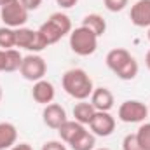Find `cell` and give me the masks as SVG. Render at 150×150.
Listing matches in <instances>:
<instances>
[{"label": "cell", "instance_id": "cell-2", "mask_svg": "<svg viewBox=\"0 0 150 150\" xmlns=\"http://www.w3.org/2000/svg\"><path fill=\"white\" fill-rule=\"evenodd\" d=\"M70 32H72V21L65 12L51 14L49 19L42 23L38 28V35L42 38V42L45 44V47L59 42L65 35H70Z\"/></svg>", "mask_w": 150, "mask_h": 150}, {"label": "cell", "instance_id": "cell-24", "mask_svg": "<svg viewBox=\"0 0 150 150\" xmlns=\"http://www.w3.org/2000/svg\"><path fill=\"white\" fill-rule=\"evenodd\" d=\"M122 150H143L138 143L136 134H126L122 140Z\"/></svg>", "mask_w": 150, "mask_h": 150}, {"label": "cell", "instance_id": "cell-11", "mask_svg": "<svg viewBox=\"0 0 150 150\" xmlns=\"http://www.w3.org/2000/svg\"><path fill=\"white\" fill-rule=\"evenodd\" d=\"M32 96H33V100H35L37 103L44 105V107H45V105H49V103H52V100H54V96H56L54 84H52V82H49V80H45V79L33 82Z\"/></svg>", "mask_w": 150, "mask_h": 150}, {"label": "cell", "instance_id": "cell-19", "mask_svg": "<svg viewBox=\"0 0 150 150\" xmlns=\"http://www.w3.org/2000/svg\"><path fill=\"white\" fill-rule=\"evenodd\" d=\"M5 52V68L4 72H16L21 68V63H23V56L18 49H7L4 51Z\"/></svg>", "mask_w": 150, "mask_h": 150}, {"label": "cell", "instance_id": "cell-16", "mask_svg": "<svg viewBox=\"0 0 150 150\" xmlns=\"http://www.w3.org/2000/svg\"><path fill=\"white\" fill-rule=\"evenodd\" d=\"M84 129H86L84 124H80V122H77V120H67V122L58 129V134H59V138H61L63 143L70 145L72 140H74L80 131H84Z\"/></svg>", "mask_w": 150, "mask_h": 150}, {"label": "cell", "instance_id": "cell-34", "mask_svg": "<svg viewBox=\"0 0 150 150\" xmlns=\"http://www.w3.org/2000/svg\"><path fill=\"white\" fill-rule=\"evenodd\" d=\"M147 35H149V40H150V28H149V33H147Z\"/></svg>", "mask_w": 150, "mask_h": 150}, {"label": "cell", "instance_id": "cell-25", "mask_svg": "<svg viewBox=\"0 0 150 150\" xmlns=\"http://www.w3.org/2000/svg\"><path fill=\"white\" fill-rule=\"evenodd\" d=\"M40 150H67L63 142H58V140H51V142H45L42 145Z\"/></svg>", "mask_w": 150, "mask_h": 150}, {"label": "cell", "instance_id": "cell-32", "mask_svg": "<svg viewBox=\"0 0 150 150\" xmlns=\"http://www.w3.org/2000/svg\"><path fill=\"white\" fill-rule=\"evenodd\" d=\"M0 101H2V87H0Z\"/></svg>", "mask_w": 150, "mask_h": 150}, {"label": "cell", "instance_id": "cell-1", "mask_svg": "<svg viewBox=\"0 0 150 150\" xmlns=\"http://www.w3.org/2000/svg\"><path fill=\"white\" fill-rule=\"evenodd\" d=\"M61 86H63V89L68 96H72L79 101H84V100L91 98V94L94 91L91 77L82 68L67 70L61 77Z\"/></svg>", "mask_w": 150, "mask_h": 150}, {"label": "cell", "instance_id": "cell-35", "mask_svg": "<svg viewBox=\"0 0 150 150\" xmlns=\"http://www.w3.org/2000/svg\"><path fill=\"white\" fill-rule=\"evenodd\" d=\"M149 113H150V107H149Z\"/></svg>", "mask_w": 150, "mask_h": 150}, {"label": "cell", "instance_id": "cell-7", "mask_svg": "<svg viewBox=\"0 0 150 150\" xmlns=\"http://www.w3.org/2000/svg\"><path fill=\"white\" fill-rule=\"evenodd\" d=\"M16 47L26 49L30 52H40L45 49V44L42 42V38L38 35V30H32V28H16Z\"/></svg>", "mask_w": 150, "mask_h": 150}, {"label": "cell", "instance_id": "cell-15", "mask_svg": "<svg viewBox=\"0 0 150 150\" xmlns=\"http://www.w3.org/2000/svg\"><path fill=\"white\" fill-rule=\"evenodd\" d=\"M18 129L11 122H0V150H7L16 145Z\"/></svg>", "mask_w": 150, "mask_h": 150}, {"label": "cell", "instance_id": "cell-30", "mask_svg": "<svg viewBox=\"0 0 150 150\" xmlns=\"http://www.w3.org/2000/svg\"><path fill=\"white\" fill-rule=\"evenodd\" d=\"M145 65H147V68L150 70V51L147 52V56H145Z\"/></svg>", "mask_w": 150, "mask_h": 150}, {"label": "cell", "instance_id": "cell-27", "mask_svg": "<svg viewBox=\"0 0 150 150\" xmlns=\"http://www.w3.org/2000/svg\"><path fill=\"white\" fill-rule=\"evenodd\" d=\"M79 0H56V4L61 7V9H72L74 5H77Z\"/></svg>", "mask_w": 150, "mask_h": 150}, {"label": "cell", "instance_id": "cell-29", "mask_svg": "<svg viewBox=\"0 0 150 150\" xmlns=\"http://www.w3.org/2000/svg\"><path fill=\"white\" fill-rule=\"evenodd\" d=\"M4 68H5V52L4 49H0V72H4Z\"/></svg>", "mask_w": 150, "mask_h": 150}, {"label": "cell", "instance_id": "cell-18", "mask_svg": "<svg viewBox=\"0 0 150 150\" xmlns=\"http://www.w3.org/2000/svg\"><path fill=\"white\" fill-rule=\"evenodd\" d=\"M94 145H96V136L91 131H87V129L80 131L70 143L72 150H93Z\"/></svg>", "mask_w": 150, "mask_h": 150}, {"label": "cell", "instance_id": "cell-17", "mask_svg": "<svg viewBox=\"0 0 150 150\" xmlns=\"http://www.w3.org/2000/svg\"><path fill=\"white\" fill-rule=\"evenodd\" d=\"M82 26L89 28L96 37H101V35L107 32V21L103 19V16H100V14H96V12L84 16V19H82Z\"/></svg>", "mask_w": 150, "mask_h": 150}, {"label": "cell", "instance_id": "cell-12", "mask_svg": "<svg viewBox=\"0 0 150 150\" xmlns=\"http://www.w3.org/2000/svg\"><path fill=\"white\" fill-rule=\"evenodd\" d=\"M91 103L98 112H110L113 108V94L108 87H94L91 94Z\"/></svg>", "mask_w": 150, "mask_h": 150}, {"label": "cell", "instance_id": "cell-13", "mask_svg": "<svg viewBox=\"0 0 150 150\" xmlns=\"http://www.w3.org/2000/svg\"><path fill=\"white\" fill-rule=\"evenodd\" d=\"M131 52L127 49H122V47H117V49H112L108 54H107V67L112 70L113 74H117L129 59H131Z\"/></svg>", "mask_w": 150, "mask_h": 150}, {"label": "cell", "instance_id": "cell-14", "mask_svg": "<svg viewBox=\"0 0 150 150\" xmlns=\"http://www.w3.org/2000/svg\"><path fill=\"white\" fill-rule=\"evenodd\" d=\"M98 112L94 107H93V103L91 101H79L77 105L74 107V117L77 122H80V124H84V126H87V124H91V120H93V117H94V113Z\"/></svg>", "mask_w": 150, "mask_h": 150}, {"label": "cell", "instance_id": "cell-21", "mask_svg": "<svg viewBox=\"0 0 150 150\" xmlns=\"http://www.w3.org/2000/svg\"><path fill=\"white\" fill-rule=\"evenodd\" d=\"M138 70H140V67H138V61L134 59V58H131L119 72H117V77L120 79V80H133L136 75H138Z\"/></svg>", "mask_w": 150, "mask_h": 150}, {"label": "cell", "instance_id": "cell-31", "mask_svg": "<svg viewBox=\"0 0 150 150\" xmlns=\"http://www.w3.org/2000/svg\"><path fill=\"white\" fill-rule=\"evenodd\" d=\"M7 2H9V0H0V7H2L4 4H7Z\"/></svg>", "mask_w": 150, "mask_h": 150}, {"label": "cell", "instance_id": "cell-6", "mask_svg": "<svg viewBox=\"0 0 150 150\" xmlns=\"http://www.w3.org/2000/svg\"><path fill=\"white\" fill-rule=\"evenodd\" d=\"M117 117L126 124H138L149 117V107L138 100H127L120 103L117 110Z\"/></svg>", "mask_w": 150, "mask_h": 150}, {"label": "cell", "instance_id": "cell-10", "mask_svg": "<svg viewBox=\"0 0 150 150\" xmlns=\"http://www.w3.org/2000/svg\"><path fill=\"white\" fill-rule=\"evenodd\" d=\"M131 23L138 28H150V0H136L129 12Z\"/></svg>", "mask_w": 150, "mask_h": 150}, {"label": "cell", "instance_id": "cell-28", "mask_svg": "<svg viewBox=\"0 0 150 150\" xmlns=\"http://www.w3.org/2000/svg\"><path fill=\"white\" fill-rule=\"evenodd\" d=\"M9 150H33V147L30 143H16V145H12Z\"/></svg>", "mask_w": 150, "mask_h": 150}, {"label": "cell", "instance_id": "cell-9", "mask_svg": "<svg viewBox=\"0 0 150 150\" xmlns=\"http://www.w3.org/2000/svg\"><path fill=\"white\" fill-rule=\"evenodd\" d=\"M42 119H44V124L51 129H59L68 119H67V110L58 105V103H49L44 107V112H42Z\"/></svg>", "mask_w": 150, "mask_h": 150}, {"label": "cell", "instance_id": "cell-26", "mask_svg": "<svg viewBox=\"0 0 150 150\" xmlns=\"http://www.w3.org/2000/svg\"><path fill=\"white\" fill-rule=\"evenodd\" d=\"M23 4V7L30 12V11H37L38 7L42 5V0H19Z\"/></svg>", "mask_w": 150, "mask_h": 150}, {"label": "cell", "instance_id": "cell-20", "mask_svg": "<svg viewBox=\"0 0 150 150\" xmlns=\"http://www.w3.org/2000/svg\"><path fill=\"white\" fill-rule=\"evenodd\" d=\"M16 47V30L9 26L0 28V49H14Z\"/></svg>", "mask_w": 150, "mask_h": 150}, {"label": "cell", "instance_id": "cell-22", "mask_svg": "<svg viewBox=\"0 0 150 150\" xmlns=\"http://www.w3.org/2000/svg\"><path fill=\"white\" fill-rule=\"evenodd\" d=\"M134 134H136V138H138L140 147L143 150H150V122L142 124Z\"/></svg>", "mask_w": 150, "mask_h": 150}, {"label": "cell", "instance_id": "cell-8", "mask_svg": "<svg viewBox=\"0 0 150 150\" xmlns=\"http://www.w3.org/2000/svg\"><path fill=\"white\" fill-rule=\"evenodd\" d=\"M89 127H91V133L94 136L107 138L115 131V119L110 115V112H96Z\"/></svg>", "mask_w": 150, "mask_h": 150}, {"label": "cell", "instance_id": "cell-5", "mask_svg": "<svg viewBox=\"0 0 150 150\" xmlns=\"http://www.w3.org/2000/svg\"><path fill=\"white\" fill-rule=\"evenodd\" d=\"M47 72V63L45 59L40 56V54H28L23 58V63H21V68H19V74L25 80H30V82H37L42 80L45 77Z\"/></svg>", "mask_w": 150, "mask_h": 150}, {"label": "cell", "instance_id": "cell-23", "mask_svg": "<svg viewBox=\"0 0 150 150\" xmlns=\"http://www.w3.org/2000/svg\"><path fill=\"white\" fill-rule=\"evenodd\" d=\"M103 4H105L107 11H110V12H120V11H124L127 7L129 0H103Z\"/></svg>", "mask_w": 150, "mask_h": 150}, {"label": "cell", "instance_id": "cell-4", "mask_svg": "<svg viewBox=\"0 0 150 150\" xmlns=\"http://www.w3.org/2000/svg\"><path fill=\"white\" fill-rule=\"evenodd\" d=\"M0 18L4 21V26L9 28H21L28 21V11L23 7L19 0H9L0 7Z\"/></svg>", "mask_w": 150, "mask_h": 150}, {"label": "cell", "instance_id": "cell-33", "mask_svg": "<svg viewBox=\"0 0 150 150\" xmlns=\"http://www.w3.org/2000/svg\"><path fill=\"white\" fill-rule=\"evenodd\" d=\"M96 150H110V149H105V147H103V149H96Z\"/></svg>", "mask_w": 150, "mask_h": 150}, {"label": "cell", "instance_id": "cell-3", "mask_svg": "<svg viewBox=\"0 0 150 150\" xmlns=\"http://www.w3.org/2000/svg\"><path fill=\"white\" fill-rule=\"evenodd\" d=\"M70 49L77 56H91L98 49V37L86 26H79L70 32Z\"/></svg>", "mask_w": 150, "mask_h": 150}]
</instances>
